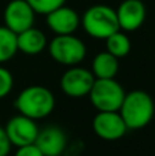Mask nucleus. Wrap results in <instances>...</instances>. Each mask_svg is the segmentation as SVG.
Wrapping results in <instances>:
<instances>
[{"instance_id": "nucleus-1", "label": "nucleus", "mask_w": 155, "mask_h": 156, "mask_svg": "<svg viewBox=\"0 0 155 156\" xmlns=\"http://www.w3.org/2000/svg\"><path fill=\"white\" fill-rule=\"evenodd\" d=\"M118 112L121 114L128 130H140L146 127L154 118V100L144 90H132L125 93Z\"/></svg>"}, {"instance_id": "nucleus-2", "label": "nucleus", "mask_w": 155, "mask_h": 156, "mask_svg": "<svg viewBox=\"0 0 155 156\" xmlns=\"http://www.w3.org/2000/svg\"><path fill=\"white\" fill-rule=\"evenodd\" d=\"M15 108L19 114L34 119L48 116L55 108V96L48 88L32 85L19 92L15 99Z\"/></svg>"}, {"instance_id": "nucleus-3", "label": "nucleus", "mask_w": 155, "mask_h": 156, "mask_svg": "<svg viewBox=\"0 0 155 156\" xmlns=\"http://www.w3.org/2000/svg\"><path fill=\"white\" fill-rule=\"evenodd\" d=\"M81 25L87 34L103 40L120 30L117 12L106 4H95L88 8L81 18Z\"/></svg>"}, {"instance_id": "nucleus-4", "label": "nucleus", "mask_w": 155, "mask_h": 156, "mask_svg": "<svg viewBox=\"0 0 155 156\" xmlns=\"http://www.w3.org/2000/svg\"><path fill=\"white\" fill-rule=\"evenodd\" d=\"M48 52L56 63L63 66H78L87 55V48L82 40L74 34L55 36L48 44Z\"/></svg>"}, {"instance_id": "nucleus-5", "label": "nucleus", "mask_w": 155, "mask_h": 156, "mask_svg": "<svg viewBox=\"0 0 155 156\" xmlns=\"http://www.w3.org/2000/svg\"><path fill=\"white\" fill-rule=\"evenodd\" d=\"M126 92L115 78H96L89 92V99L98 111H120Z\"/></svg>"}, {"instance_id": "nucleus-6", "label": "nucleus", "mask_w": 155, "mask_h": 156, "mask_svg": "<svg viewBox=\"0 0 155 156\" xmlns=\"http://www.w3.org/2000/svg\"><path fill=\"white\" fill-rule=\"evenodd\" d=\"M95 80L92 71L78 66H71L60 78V89L69 97H85L89 94Z\"/></svg>"}, {"instance_id": "nucleus-7", "label": "nucleus", "mask_w": 155, "mask_h": 156, "mask_svg": "<svg viewBox=\"0 0 155 156\" xmlns=\"http://www.w3.org/2000/svg\"><path fill=\"white\" fill-rule=\"evenodd\" d=\"M95 134L106 141H117L128 132L125 122L118 111H99L92 122Z\"/></svg>"}, {"instance_id": "nucleus-8", "label": "nucleus", "mask_w": 155, "mask_h": 156, "mask_svg": "<svg viewBox=\"0 0 155 156\" xmlns=\"http://www.w3.org/2000/svg\"><path fill=\"white\" fill-rule=\"evenodd\" d=\"M34 10L26 0H11L4 8V26L18 34L34 26Z\"/></svg>"}, {"instance_id": "nucleus-9", "label": "nucleus", "mask_w": 155, "mask_h": 156, "mask_svg": "<svg viewBox=\"0 0 155 156\" xmlns=\"http://www.w3.org/2000/svg\"><path fill=\"white\" fill-rule=\"evenodd\" d=\"M4 130L8 136V140L16 148L27 145V144H33L38 134V127L36 125V121L22 114L11 118L5 125Z\"/></svg>"}, {"instance_id": "nucleus-10", "label": "nucleus", "mask_w": 155, "mask_h": 156, "mask_svg": "<svg viewBox=\"0 0 155 156\" xmlns=\"http://www.w3.org/2000/svg\"><path fill=\"white\" fill-rule=\"evenodd\" d=\"M121 30L135 32L146 21V5L142 0H124L115 10Z\"/></svg>"}, {"instance_id": "nucleus-11", "label": "nucleus", "mask_w": 155, "mask_h": 156, "mask_svg": "<svg viewBox=\"0 0 155 156\" xmlns=\"http://www.w3.org/2000/svg\"><path fill=\"white\" fill-rule=\"evenodd\" d=\"M47 25L56 36L73 34L81 25V18L73 8L63 4L47 14Z\"/></svg>"}, {"instance_id": "nucleus-12", "label": "nucleus", "mask_w": 155, "mask_h": 156, "mask_svg": "<svg viewBox=\"0 0 155 156\" xmlns=\"http://www.w3.org/2000/svg\"><path fill=\"white\" fill-rule=\"evenodd\" d=\"M34 144L40 148L44 156H60L67 145V137L60 127L48 126L38 130Z\"/></svg>"}, {"instance_id": "nucleus-13", "label": "nucleus", "mask_w": 155, "mask_h": 156, "mask_svg": "<svg viewBox=\"0 0 155 156\" xmlns=\"http://www.w3.org/2000/svg\"><path fill=\"white\" fill-rule=\"evenodd\" d=\"M18 51L26 55H38L45 49L47 37L40 29L32 26L16 34Z\"/></svg>"}, {"instance_id": "nucleus-14", "label": "nucleus", "mask_w": 155, "mask_h": 156, "mask_svg": "<svg viewBox=\"0 0 155 156\" xmlns=\"http://www.w3.org/2000/svg\"><path fill=\"white\" fill-rule=\"evenodd\" d=\"M118 69H120L118 58H115L107 51L98 54L92 60V74L99 80L115 78Z\"/></svg>"}, {"instance_id": "nucleus-15", "label": "nucleus", "mask_w": 155, "mask_h": 156, "mask_svg": "<svg viewBox=\"0 0 155 156\" xmlns=\"http://www.w3.org/2000/svg\"><path fill=\"white\" fill-rule=\"evenodd\" d=\"M18 52L16 33L7 26H0V65L11 60Z\"/></svg>"}, {"instance_id": "nucleus-16", "label": "nucleus", "mask_w": 155, "mask_h": 156, "mask_svg": "<svg viewBox=\"0 0 155 156\" xmlns=\"http://www.w3.org/2000/svg\"><path fill=\"white\" fill-rule=\"evenodd\" d=\"M131 48H132L131 40H129V37L125 33L121 32V29L106 38V51L110 52L111 55H114L118 59L125 58L131 52Z\"/></svg>"}, {"instance_id": "nucleus-17", "label": "nucleus", "mask_w": 155, "mask_h": 156, "mask_svg": "<svg viewBox=\"0 0 155 156\" xmlns=\"http://www.w3.org/2000/svg\"><path fill=\"white\" fill-rule=\"evenodd\" d=\"M30 4V7L34 10L36 14L47 15L48 12L54 11L55 8L60 7L66 3V0H26Z\"/></svg>"}, {"instance_id": "nucleus-18", "label": "nucleus", "mask_w": 155, "mask_h": 156, "mask_svg": "<svg viewBox=\"0 0 155 156\" xmlns=\"http://www.w3.org/2000/svg\"><path fill=\"white\" fill-rule=\"evenodd\" d=\"M14 86V77L5 67L0 66V99H4L5 96L11 93Z\"/></svg>"}, {"instance_id": "nucleus-19", "label": "nucleus", "mask_w": 155, "mask_h": 156, "mask_svg": "<svg viewBox=\"0 0 155 156\" xmlns=\"http://www.w3.org/2000/svg\"><path fill=\"white\" fill-rule=\"evenodd\" d=\"M14 156H44V155L40 151V148L33 143V144H27V145L18 147Z\"/></svg>"}, {"instance_id": "nucleus-20", "label": "nucleus", "mask_w": 155, "mask_h": 156, "mask_svg": "<svg viewBox=\"0 0 155 156\" xmlns=\"http://www.w3.org/2000/svg\"><path fill=\"white\" fill-rule=\"evenodd\" d=\"M11 147H13V144L8 140L7 133L0 126V156H8L11 151Z\"/></svg>"}]
</instances>
